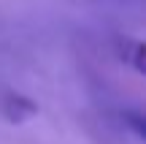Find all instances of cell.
<instances>
[{"instance_id":"cell-1","label":"cell","mask_w":146,"mask_h":144,"mask_svg":"<svg viewBox=\"0 0 146 144\" xmlns=\"http://www.w3.org/2000/svg\"><path fill=\"white\" fill-rule=\"evenodd\" d=\"M0 112L8 123H27L38 114V103L25 92H5L0 101Z\"/></svg>"},{"instance_id":"cell-2","label":"cell","mask_w":146,"mask_h":144,"mask_svg":"<svg viewBox=\"0 0 146 144\" xmlns=\"http://www.w3.org/2000/svg\"><path fill=\"white\" fill-rule=\"evenodd\" d=\"M116 52H119V60L138 71V74H146V49L141 41L135 38H119L116 41Z\"/></svg>"},{"instance_id":"cell-3","label":"cell","mask_w":146,"mask_h":144,"mask_svg":"<svg viewBox=\"0 0 146 144\" xmlns=\"http://www.w3.org/2000/svg\"><path fill=\"white\" fill-rule=\"evenodd\" d=\"M122 120H125L127 125H130L133 131H135V136H143L146 128H143V117L138 112H122Z\"/></svg>"}]
</instances>
